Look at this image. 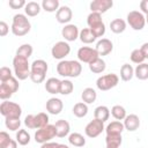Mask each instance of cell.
<instances>
[{
  "instance_id": "obj_53",
  "label": "cell",
  "mask_w": 148,
  "mask_h": 148,
  "mask_svg": "<svg viewBox=\"0 0 148 148\" xmlns=\"http://www.w3.org/2000/svg\"><path fill=\"white\" fill-rule=\"evenodd\" d=\"M58 148H69V147H68L67 145H64V143H59Z\"/></svg>"
},
{
  "instance_id": "obj_4",
  "label": "cell",
  "mask_w": 148,
  "mask_h": 148,
  "mask_svg": "<svg viewBox=\"0 0 148 148\" xmlns=\"http://www.w3.org/2000/svg\"><path fill=\"white\" fill-rule=\"evenodd\" d=\"M20 88L18 81L16 77H10L9 80H6L3 82H1L0 84V98L2 101H7L9 99L14 92H16Z\"/></svg>"
},
{
  "instance_id": "obj_29",
  "label": "cell",
  "mask_w": 148,
  "mask_h": 148,
  "mask_svg": "<svg viewBox=\"0 0 148 148\" xmlns=\"http://www.w3.org/2000/svg\"><path fill=\"white\" fill-rule=\"evenodd\" d=\"M134 76V68L130 64H124L120 68V79L125 82L131 81L132 77Z\"/></svg>"
},
{
  "instance_id": "obj_54",
  "label": "cell",
  "mask_w": 148,
  "mask_h": 148,
  "mask_svg": "<svg viewBox=\"0 0 148 148\" xmlns=\"http://www.w3.org/2000/svg\"><path fill=\"white\" fill-rule=\"evenodd\" d=\"M146 23H147V24H148V14H147V15H146Z\"/></svg>"
},
{
  "instance_id": "obj_38",
  "label": "cell",
  "mask_w": 148,
  "mask_h": 148,
  "mask_svg": "<svg viewBox=\"0 0 148 148\" xmlns=\"http://www.w3.org/2000/svg\"><path fill=\"white\" fill-rule=\"evenodd\" d=\"M130 58H131V61L134 62V64H136V65L143 64V61H145V59H146L145 56H143V53L141 52L140 49H135V50H133V51L131 52Z\"/></svg>"
},
{
  "instance_id": "obj_12",
  "label": "cell",
  "mask_w": 148,
  "mask_h": 148,
  "mask_svg": "<svg viewBox=\"0 0 148 148\" xmlns=\"http://www.w3.org/2000/svg\"><path fill=\"white\" fill-rule=\"evenodd\" d=\"M112 6H113L112 0H94L92 2H90L91 13H98V14H103L108 12Z\"/></svg>"
},
{
  "instance_id": "obj_24",
  "label": "cell",
  "mask_w": 148,
  "mask_h": 148,
  "mask_svg": "<svg viewBox=\"0 0 148 148\" xmlns=\"http://www.w3.org/2000/svg\"><path fill=\"white\" fill-rule=\"evenodd\" d=\"M124 130H125L124 124L119 120H113L105 127L106 134H121Z\"/></svg>"
},
{
  "instance_id": "obj_45",
  "label": "cell",
  "mask_w": 148,
  "mask_h": 148,
  "mask_svg": "<svg viewBox=\"0 0 148 148\" xmlns=\"http://www.w3.org/2000/svg\"><path fill=\"white\" fill-rule=\"evenodd\" d=\"M8 5L12 9H20L22 7H25L27 2L24 0H9Z\"/></svg>"
},
{
  "instance_id": "obj_35",
  "label": "cell",
  "mask_w": 148,
  "mask_h": 148,
  "mask_svg": "<svg viewBox=\"0 0 148 148\" xmlns=\"http://www.w3.org/2000/svg\"><path fill=\"white\" fill-rule=\"evenodd\" d=\"M59 1L58 0H43L42 1V8L45 12L53 13L59 9Z\"/></svg>"
},
{
  "instance_id": "obj_40",
  "label": "cell",
  "mask_w": 148,
  "mask_h": 148,
  "mask_svg": "<svg viewBox=\"0 0 148 148\" xmlns=\"http://www.w3.org/2000/svg\"><path fill=\"white\" fill-rule=\"evenodd\" d=\"M74 90V84L71 80H62L61 81V87H60V94L61 95H69Z\"/></svg>"
},
{
  "instance_id": "obj_27",
  "label": "cell",
  "mask_w": 148,
  "mask_h": 148,
  "mask_svg": "<svg viewBox=\"0 0 148 148\" xmlns=\"http://www.w3.org/2000/svg\"><path fill=\"white\" fill-rule=\"evenodd\" d=\"M126 29V22L123 18H114L110 22V30L113 34H121Z\"/></svg>"
},
{
  "instance_id": "obj_47",
  "label": "cell",
  "mask_w": 148,
  "mask_h": 148,
  "mask_svg": "<svg viewBox=\"0 0 148 148\" xmlns=\"http://www.w3.org/2000/svg\"><path fill=\"white\" fill-rule=\"evenodd\" d=\"M45 76L46 75H43V74H30V80L34 82V83H42L44 80H45Z\"/></svg>"
},
{
  "instance_id": "obj_44",
  "label": "cell",
  "mask_w": 148,
  "mask_h": 148,
  "mask_svg": "<svg viewBox=\"0 0 148 148\" xmlns=\"http://www.w3.org/2000/svg\"><path fill=\"white\" fill-rule=\"evenodd\" d=\"M10 140H12V138L9 136V134L7 132H5V131L0 132V148L6 147L10 142Z\"/></svg>"
},
{
  "instance_id": "obj_23",
  "label": "cell",
  "mask_w": 148,
  "mask_h": 148,
  "mask_svg": "<svg viewBox=\"0 0 148 148\" xmlns=\"http://www.w3.org/2000/svg\"><path fill=\"white\" fill-rule=\"evenodd\" d=\"M40 7H42V5H39L38 2L29 1V2H27L25 7H24V13H25V15H28L30 17L37 16L40 13Z\"/></svg>"
},
{
  "instance_id": "obj_52",
  "label": "cell",
  "mask_w": 148,
  "mask_h": 148,
  "mask_svg": "<svg viewBox=\"0 0 148 148\" xmlns=\"http://www.w3.org/2000/svg\"><path fill=\"white\" fill-rule=\"evenodd\" d=\"M3 148H17V141L16 140H10V142L6 146V147H3Z\"/></svg>"
},
{
  "instance_id": "obj_1",
  "label": "cell",
  "mask_w": 148,
  "mask_h": 148,
  "mask_svg": "<svg viewBox=\"0 0 148 148\" xmlns=\"http://www.w3.org/2000/svg\"><path fill=\"white\" fill-rule=\"evenodd\" d=\"M57 72L64 77H77L82 72V65L77 60H60L57 65Z\"/></svg>"
},
{
  "instance_id": "obj_34",
  "label": "cell",
  "mask_w": 148,
  "mask_h": 148,
  "mask_svg": "<svg viewBox=\"0 0 148 148\" xmlns=\"http://www.w3.org/2000/svg\"><path fill=\"white\" fill-rule=\"evenodd\" d=\"M30 134L28 133V131L27 130H18L17 132H16V141H17V143L18 145H21V146H27L29 142H30Z\"/></svg>"
},
{
  "instance_id": "obj_19",
  "label": "cell",
  "mask_w": 148,
  "mask_h": 148,
  "mask_svg": "<svg viewBox=\"0 0 148 148\" xmlns=\"http://www.w3.org/2000/svg\"><path fill=\"white\" fill-rule=\"evenodd\" d=\"M60 87H61V80L57 77H50L45 82V90L52 95L60 94Z\"/></svg>"
},
{
  "instance_id": "obj_21",
  "label": "cell",
  "mask_w": 148,
  "mask_h": 148,
  "mask_svg": "<svg viewBox=\"0 0 148 148\" xmlns=\"http://www.w3.org/2000/svg\"><path fill=\"white\" fill-rule=\"evenodd\" d=\"M105 143H106L105 148H120L123 143L121 134H106Z\"/></svg>"
},
{
  "instance_id": "obj_15",
  "label": "cell",
  "mask_w": 148,
  "mask_h": 148,
  "mask_svg": "<svg viewBox=\"0 0 148 148\" xmlns=\"http://www.w3.org/2000/svg\"><path fill=\"white\" fill-rule=\"evenodd\" d=\"M64 109V103L60 98L51 97L46 102V111L51 114H59Z\"/></svg>"
},
{
  "instance_id": "obj_17",
  "label": "cell",
  "mask_w": 148,
  "mask_h": 148,
  "mask_svg": "<svg viewBox=\"0 0 148 148\" xmlns=\"http://www.w3.org/2000/svg\"><path fill=\"white\" fill-rule=\"evenodd\" d=\"M54 127H56V132H57L58 138H65V136L69 135L71 126H69V123L67 120H65V119L57 120L54 124Z\"/></svg>"
},
{
  "instance_id": "obj_46",
  "label": "cell",
  "mask_w": 148,
  "mask_h": 148,
  "mask_svg": "<svg viewBox=\"0 0 148 148\" xmlns=\"http://www.w3.org/2000/svg\"><path fill=\"white\" fill-rule=\"evenodd\" d=\"M24 125L28 128H30V130L36 128V125H35V114H28L24 118Z\"/></svg>"
},
{
  "instance_id": "obj_11",
  "label": "cell",
  "mask_w": 148,
  "mask_h": 148,
  "mask_svg": "<svg viewBox=\"0 0 148 148\" xmlns=\"http://www.w3.org/2000/svg\"><path fill=\"white\" fill-rule=\"evenodd\" d=\"M98 57L99 56H98L96 49H92L89 46H82L77 50V59L81 62H86L89 65L90 62H92Z\"/></svg>"
},
{
  "instance_id": "obj_49",
  "label": "cell",
  "mask_w": 148,
  "mask_h": 148,
  "mask_svg": "<svg viewBox=\"0 0 148 148\" xmlns=\"http://www.w3.org/2000/svg\"><path fill=\"white\" fill-rule=\"evenodd\" d=\"M140 9L142 10V14L145 13L146 15L148 14V0H142L140 1Z\"/></svg>"
},
{
  "instance_id": "obj_16",
  "label": "cell",
  "mask_w": 148,
  "mask_h": 148,
  "mask_svg": "<svg viewBox=\"0 0 148 148\" xmlns=\"http://www.w3.org/2000/svg\"><path fill=\"white\" fill-rule=\"evenodd\" d=\"M96 51H97V53H98V56H108V54H110L111 52H112V50H113V44H112V42L110 40V39H108V38H102V39H99L98 42H97V44H96Z\"/></svg>"
},
{
  "instance_id": "obj_42",
  "label": "cell",
  "mask_w": 148,
  "mask_h": 148,
  "mask_svg": "<svg viewBox=\"0 0 148 148\" xmlns=\"http://www.w3.org/2000/svg\"><path fill=\"white\" fill-rule=\"evenodd\" d=\"M101 22H103L102 21V15L98 14V13H90L88 15V17H87V23H88L89 28L94 27V25H96V24H98Z\"/></svg>"
},
{
  "instance_id": "obj_13",
  "label": "cell",
  "mask_w": 148,
  "mask_h": 148,
  "mask_svg": "<svg viewBox=\"0 0 148 148\" xmlns=\"http://www.w3.org/2000/svg\"><path fill=\"white\" fill-rule=\"evenodd\" d=\"M73 17V12L68 6H61L56 13V18L61 24H69L71 20Z\"/></svg>"
},
{
  "instance_id": "obj_28",
  "label": "cell",
  "mask_w": 148,
  "mask_h": 148,
  "mask_svg": "<svg viewBox=\"0 0 148 148\" xmlns=\"http://www.w3.org/2000/svg\"><path fill=\"white\" fill-rule=\"evenodd\" d=\"M106 68V65H105V61L102 59V58H97L95 59L92 62L89 64V69L95 73V74H99V73H103Z\"/></svg>"
},
{
  "instance_id": "obj_5",
  "label": "cell",
  "mask_w": 148,
  "mask_h": 148,
  "mask_svg": "<svg viewBox=\"0 0 148 148\" xmlns=\"http://www.w3.org/2000/svg\"><path fill=\"white\" fill-rule=\"evenodd\" d=\"M0 113L5 118H20L22 114V108L15 102L3 101L0 104Z\"/></svg>"
},
{
  "instance_id": "obj_20",
  "label": "cell",
  "mask_w": 148,
  "mask_h": 148,
  "mask_svg": "<svg viewBox=\"0 0 148 148\" xmlns=\"http://www.w3.org/2000/svg\"><path fill=\"white\" fill-rule=\"evenodd\" d=\"M30 69H31V73L30 74H43V75H46V72L49 69V66H47V62L45 60L37 59V60H35L31 64Z\"/></svg>"
},
{
  "instance_id": "obj_50",
  "label": "cell",
  "mask_w": 148,
  "mask_h": 148,
  "mask_svg": "<svg viewBox=\"0 0 148 148\" xmlns=\"http://www.w3.org/2000/svg\"><path fill=\"white\" fill-rule=\"evenodd\" d=\"M58 146H59L58 142H51V141H49V142L43 143L40 146V148H58Z\"/></svg>"
},
{
  "instance_id": "obj_9",
  "label": "cell",
  "mask_w": 148,
  "mask_h": 148,
  "mask_svg": "<svg viewBox=\"0 0 148 148\" xmlns=\"http://www.w3.org/2000/svg\"><path fill=\"white\" fill-rule=\"evenodd\" d=\"M71 52V46L68 44V42L66 40H60L57 42L52 49H51V54L54 59H59V60H64L66 56H68Z\"/></svg>"
},
{
  "instance_id": "obj_14",
  "label": "cell",
  "mask_w": 148,
  "mask_h": 148,
  "mask_svg": "<svg viewBox=\"0 0 148 148\" xmlns=\"http://www.w3.org/2000/svg\"><path fill=\"white\" fill-rule=\"evenodd\" d=\"M61 35L65 38L66 42H74L79 38L80 31L77 29V27L75 24H66L62 29H61Z\"/></svg>"
},
{
  "instance_id": "obj_3",
  "label": "cell",
  "mask_w": 148,
  "mask_h": 148,
  "mask_svg": "<svg viewBox=\"0 0 148 148\" xmlns=\"http://www.w3.org/2000/svg\"><path fill=\"white\" fill-rule=\"evenodd\" d=\"M30 66L31 65H29L28 59L15 56L13 59V68H14V73H15L16 79L25 80V79L30 77V73H31Z\"/></svg>"
},
{
  "instance_id": "obj_25",
  "label": "cell",
  "mask_w": 148,
  "mask_h": 148,
  "mask_svg": "<svg viewBox=\"0 0 148 148\" xmlns=\"http://www.w3.org/2000/svg\"><path fill=\"white\" fill-rule=\"evenodd\" d=\"M81 98H82V102H84L86 104H91L96 101L97 98V92L95 89L88 87L86 89H83L82 94H81Z\"/></svg>"
},
{
  "instance_id": "obj_7",
  "label": "cell",
  "mask_w": 148,
  "mask_h": 148,
  "mask_svg": "<svg viewBox=\"0 0 148 148\" xmlns=\"http://www.w3.org/2000/svg\"><path fill=\"white\" fill-rule=\"evenodd\" d=\"M54 136H57V132H56V127L54 125H46L42 128H38L35 133V141L37 143H45V142H49L51 141Z\"/></svg>"
},
{
  "instance_id": "obj_6",
  "label": "cell",
  "mask_w": 148,
  "mask_h": 148,
  "mask_svg": "<svg viewBox=\"0 0 148 148\" xmlns=\"http://www.w3.org/2000/svg\"><path fill=\"white\" fill-rule=\"evenodd\" d=\"M118 83H119V76L117 74H114V73L102 75L96 81L97 88L99 90H102V91H108V90L114 88Z\"/></svg>"
},
{
  "instance_id": "obj_51",
  "label": "cell",
  "mask_w": 148,
  "mask_h": 148,
  "mask_svg": "<svg viewBox=\"0 0 148 148\" xmlns=\"http://www.w3.org/2000/svg\"><path fill=\"white\" fill-rule=\"evenodd\" d=\"M140 50H141V52L143 53L145 58H146V59H148V42H147V43H143V44L141 45Z\"/></svg>"
},
{
  "instance_id": "obj_18",
  "label": "cell",
  "mask_w": 148,
  "mask_h": 148,
  "mask_svg": "<svg viewBox=\"0 0 148 148\" xmlns=\"http://www.w3.org/2000/svg\"><path fill=\"white\" fill-rule=\"evenodd\" d=\"M123 124H124L125 130H127L130 132H134L140 127V119H139V117L136 114L132 113V114L126 116V118L124 119Z\"/></svg>"
},
{
  "instance_id": "obj_26",
  "label": "cell",
  "mask_w": 148,
  "mask_h": 148,
  "mask_svg": "<svg viewBox=\"0 0 148 148\" xmlns=\"http://www.w3.org/2000/svg\"><path fill=\"white\" fill-rule=\"evenodd\" d=\"M68 141L72 146L74 147H77V148H81L86 145V139L82 134L77 133V132H74V133H71L68 135Z\"/></svg>"
},
{
  "instance_id": "obj_48",
  "label": "cell",
  "mask_w": 148,
  "mask_h": 148,
  "mask_svg": "<svg viewBox=\"0 0 148 148\" xmlns=\"http://www.w3.org/2000/svg\"><path fill=\"white\" fill-rule=\"evenodd\" d=\"M9 31V27L8 24L5 22V21H1L0 22V36L1 37H5Z\"/></svg>"
},
{
  "instance_id": "obj_37",
  "label": "cell",
  "mask_w": 148,
  "mask_h": 148,
  "mask_svg": "<svg viewBox=\"0 0 148 148\" xmlns=\"http://www.w3.org/2000/svg\"><path fill=\"white\" fill-rule=\"evenodd\" d=\"M49 116L45 113V112H39L37 114H35V125H36V128H42L46 125H49Z\"/></svg>"
},
{
  "instance_id": "obj_2",
  "label": "cell",
  "mask_w": 148,
  "mask_h": 148,
  "mask_svg": "<svg viewBox=\"0 0 148 148\" xmlns=\"http://www.w3.org/2000/svg\"><path fill=\"white\" fill-rule=\"evenodd\" d=\"M12 32L13 35L17 36V37H22L24 35H27L30 29H31V24L28 20V17L24 14H15L13 17V22H12Z\"/></svg>"
},
{
  "instance_id": "obj_39",
  "label": "cell",
  "mask_w": 148,
  "mask_h": 148,
  "mask_svg": "<svg viewBox=\"0 0 148 148\" xmlns=\"http://www.w3.org/2000/svg\"><path fill=\"white\" fill-rule=\"evenodd\" d=\"M5 125L9 131H18L21 126V120L20 118H6Z\"/></svg>"
},
{
  "instance_id": "obj_36",
  "label": "cell",
  "mask_w": 148,
  "mask_h": 148,
  "mask_svg": "<svg viewBox=\"0 0 148 148\" xmlns=\"http://www.w3.org/2000/svg\"><path fill=\"white\" fill-rule=\"evenodd\" d=\"M32 46L30 44H22L17 50H16V56L18 57H22V58H25V59H29L32 54Z\"/></svg>"
},
{
  "instance_id": "obj_32",
  "label": "cell",
  "mask_w": 148,
  "mask_h": 148,
  "mask_svg": "<svg viewBox=\"0 0 148 148\" xmlns=\"http://www.w3.org/2000/svg\"><path fill=\"white\" fill-rule=\"evenodd\" d=\"M79 38H80V40H81L82 43H84V44H91V43H94V42L97 39V38L94 36V34L91 32V30H90L89 28L82 29V30L80 31Z\"/></svg>"
},
{
  "instance_id": "obj_8",
  "label": "cell",
  "mask_w": 148,
  "mask_h": 148,
  "mask_svg": "<svg viewBox=\"0 0 148 148\" xmlns=\"http://www.w3.org/2000/svg\"><path fill=\"white\" fill-rule=\"evenodd\" d=\"M127 23L133 30H142L146 24V16L139 10H132L127 14Z\"/></svg>"
},
{
  "instance_id": "obj_10",
  "label": "cell",
  "mask_w": 148,
  "mask_h": 148,
  "mask_svg": "<svg viewBox=\"0 0 148 148\" xmlns=\"http://www.w3.org/2000/svg\"><path fill=\"white\" fill-rule=\"evenodd\" d=\"M104 130H105L104 123L102 120H98V119H95L94 118L84 127V133H86V135L88 138H92L94 139V138H97Z\"/></svg>"
},
{
  "instance_id": "obj_43",
  "label": "cell",
  "mask_w": 148,
  "mask_h": 148,
  "mask_svg": "<svg viewBox=\"0 0 148 148\" xmlns=\"http://www.w3.org/2000/svg\"><path fill=\"white\" fill-rule=\"evenodd\" d=\"M10 77H13V74H12L10 68L9 67H6V66L1 67L0 68V80H1V82L6 81V80H9Z\"/></svg>"
},
{
  "instance_id": "obj_33",
  "label": "cell",
  "mask_w": 148,
  "mask_h": 148,
  "mask_svg": "<svg viewBox=\"0 0 148 148\" xmlns=\"http://www.w3.org/2000/svg\"><path fill=\"white\" fill-rule=\"evenodd\" d=\"M111 114L116 120H124L126 118V110L121 105H113L111 109Z\"/></svg>"
},
{
  "instance_id": "obj_41",
  "label": "cell",
  "mask_w": 148,
  "mask_h": 148,
  "mask_svg": "<svg viewBox=\"0 0 148 148\" xmlns=\"http://www.w3.org/2000/svg\"><path fill=\"white\" fill-rule=\"evenodd\" d=\"M89 29L91 30V32L94 34V36L96 38L103 37L104 34H105V24H104V22H101V23H98V24H96L94 27H90Z\"/></svg>"
},
{
  "instance_id": "obj_30",
  "label": "cell",
  "mask_w": 148,
  "mask_h": 148,
  "mask_svg": "<svg viewBox=\"0 0 148 148\" xmlns=\"http://www.w3.org/2000/svg\"><path fill=\"white\" fill-rule=\"evenodd\" d=\"M72 112L75 117L77 118H83L87 116L88 113V105L84 103V102H79L76 104H74L73 109H72Z\"/></svg>"
},
{
  "instance_id": "obj_31",
  "label": "cell",
  "mask_w": 148,
  "mask_h": 148,
  "mask_svg": "<svg viewBox=\"0 0 148 148\" xmlns=\"http://www.w3.org/2000/svg\"><path fill=\"white\" fill-rule=\"evenodd\" d=\"M134 75L136 79L143 81L148 79V64L143 62L140 65H136V67L134 68Z\"/></svg>"
},
{
  "instance_id": "obj_22",
  "label": "cell",
  "mask_w": 148,
  "mask_h": 148,
  "mask_svg": "<svg viewBox=\"0 0 148 148\" xmlns=\"http://www.w3.org/2000/svg\"><path fill=\"white\" fill-rule=\"evenodd\" d=\"M110 117V110L105 105H99L94 110V118L105 123Z\"/></svg>"
}]
</instances>
